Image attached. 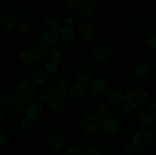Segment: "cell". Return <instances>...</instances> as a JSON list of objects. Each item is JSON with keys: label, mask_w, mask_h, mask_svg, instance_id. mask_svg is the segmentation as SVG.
I'll list each match as a JSON object with an SVG mask.
<instances>
[{"label": "cell", "mask_w": 156, "mask_h": 155, "mask_svg": "<svg viewBox=\"0 0 156 155\" xmlns=\"http://www.w3.org/2000/svg\"><path fill=\"white\" fill-rule=\"evenodd\" d=\"M149 101V94L141 88H131L126 93V103L134 109L146 106Z\"/></svg>", "instance_id": "1"}, {"label": "cell", "mask_w": 156, "mask_h": 155, "mask_svg": "<svg viewBox=\"0 0 156 155\" xmlns=\"http://www.w3.org/2000/svg\"><path fill=\"white\" fill-rule=\"evenodd\" d=\"M155 140L152 132L146 129H138L132 137V141L139 149H146L152 147Z\"/></svg>", "instance_id": "2"}, {"label": "cell", "mask_w": 156, "mask_h": 155, "mask_svg": "<svg viewBox=\"0 0 156 155\" xmlns=\"http://www.w3.org/2000/svg\"><path fill=\"white\" fill-rule=\"evenodd\" d=\"M101 119L94 114H87L79 122L80 130L86 135H94L101 129Z\"/></svg>", "instance_id": "3"}, {"label": "cell", "mask_w": 156, "mask_h": 155, "mask_svg": "<svg viewBox=\"0 0 156 155\" xmlns=\"http://www.w3.org/2000/svg\"><path fill=\"white\" fill-rule=\"evenodd\" d=\"M36 92V85L30 79L21 81L17 87V95L20 100L27 103L34 97Z\"/></svg>", "instance_id": "4"}, {"label": "cell", "mask_w": 156, "mask_h": 155, "mask_svg": "<svg viewBox=\"0 0 156 155\" xmlns=\"http://www.w3.org/2000/svg\"><path fill=\"white\" fill-rule=\"evenodd\" d=\"M88 91L95 97H101L109 91V83L105 78H94L88 83Z\"/></svg>", "instance_id": "5"}, {"label": "cell", "mask_w": 156, "mask_h": 155, "mask_svg": "<svg viewBox=\"0 0 156 155\" xmlns=\"http://www.w3.org/2000/svg\"><path fill=\"white\" fill-rule=\"evenodd\" d=\"M121 123L117 117L114 115H108L101 119V129L106 135H115L120 131Z\"/></svg>", "instance_id": "6"}, {"label": "cell", "mask_w": 156, "mask_h": 155, "mask_svg": "<svg viewBox=\"0 0 156 155\" xmlns=\"http://www.w3.org/2000/svg\"><path fill=\"white\" fill-rule=\"evenodd\" d=\"M59 41L58 32L52 31V30H46L42 32L37 36V43L47 47V48H53L58 43Z\"/></svg>", "instance_id": "7"}, {"label": "cell", "mask_w": 156, "mask_h": 155, "mask_svg": "<svg viewBox=\"0 0 156 155\" xmlns=\"http://www.w3.org/2000/svg\"><path fill=\"white\" fill-rule=\"evenodd\" d=\"M69 83L66 80L56 79L54 81L52 82L51 84L50 85L49 90L51 93L52 97L62 98L69 93Z\"/></svg>", "instance_id": "8"}, {"label": "cell", "mask_w": 156, "mask_h": 155, "mask_svg": "<svg viewBox=\"0 0 156 155\" xmlns=\"http://www.w3.org/2000/svg\"><path fill=\"white\" fill-rule=\"evenodd\" d=\"M77 34L83 40L91 41L96 37L97 30L92 24L84 22L78 26Z\"/></svg>", "instance_id": "9"}, {"label": "cell", "mask_w": 156, "mask_h": 155, "mask_svg": "<svg viewBox=\"0 0 156 155\" xmlns=\"http://www.w3.org/2000/svg\"><path fill=\"white\" fill-rule=\"evenodd\" d=\"M89 93L88 85L85 84L76 83L72 85L69 90V96L75 100H80L85 98Z\"/></svg>", "instance_id": "10"}, {"label": "cell", "mask_w": 156, "mask_h": 155, "mask_svg": "<svg viewBox=\"0 0 156 155\" xmlns=\"http://www.w3.org/2000/svg\"><path fill=\"white\" fill-rule=\"evenodd\" d=\"M76 32L73 27L64 24L58 31L59 42L66 45L72 43L76 39Z\"/></svg>", "instance_id": "11"}, {"label": "cell", "mask_w": 156, "mask_h": 155, "mask_svg": "<svg viewBox=\"0 0 156 155\" xmlns=\"http://www.w3.org/2000/svg\"><path fill=\"white\" fill-rule=\"evenodd\" d=\"M93 57L100 62H106L111 59L112 52L111 49L105 45H97L92 50Z\"/></svg>", "instance_id": "12"}, {"label": "cell", "mask_w": 156, "mask_h": 155, "mask_svg": "<svg viewBox=\"0 0 156 155\" xmlns=\"http://www.w3.org/2000/svg\"><path fill=\"white\" fill-rule=\"evenodd\" d=\"M44 113V106L42 102L40 100H32L27 103L25 114L27 116L37 119H39Z\"/></svg>", "instance_id": "13"}, {"label": "cell", "mask_w": 156, "mask_h": 155, "mask_svg": "<svg viewBox=\"0 0 156 155\" xmlns=\"http://www.w3.org/2000/svg\"><path fill=\"white\" fill-rule=\"evenodd\" d=\"M49 145L53 150L61 151L66 144V141L63 135L57 132H52L49 136Z\"/></svg>", "instance_id": "14"}, {"label": "cell", "mask_w": 156, "mask_h": 155, "mask_svg": "<svg viewBox=\"0 0 156 155\" xmlns=\"http://www.w3.org/2000/svg\"><path fill=\"white\" fill-rule=\"evenodd\" d=\"M18 21L15 15L9 13H4L0 15V26L6 31H11L15 29L18 25Z\"/></svg>", "instance_id": "15"}, {"label": "cell", "mask_w": 156, "mask_h": 155, "mask_svg": "<svg viewBox=\"0 0 156 155\" xmlns=\"http://www.w3.org/2000/svg\"><path fill=\"white\" fill-rule=\"evenodd\" d=\"M110 103L113 105L122 104L126 101V94L120 88H112L106 94Z\"/></svg>", "instance_id": "16"}, {"label": "cell", "mask_w": 156, "mask_h": 155, "mask_svg": "<svg viewBox=\"0 0 156 155\" xmlns=\"http://www.w3.org/2000/svg\"><path fill=\"white\" fill-rule=\"evenodd\" d=\"M133 74L136 78L144 80L150 74V66L147 62H140L136 65L133 69Z\"/></svg>", "instance_id": "17"}, {"label": "cell", "mask_w": 156, "mask_h": 155, "mask_svg": "<svg viewBox=\"0 0 156 155\" xmlns=\"http://www.w3.org/2000/svg\"><path fill=\"white\" fill-rule=\"evenodd\" d=\"M95 10V4L93 0H81L78 12L83 17L91 16Z\"/></svg>", "instance_id": "18"}, {"label": "cell", "mask_w": 156, "mask_h": 155, "mask_svg": "<svg viewBox=\"0 0 156 155\" xmlns=\"http://www.w3.org/2000/svg\"><path fill=\"white\" fill-rule=\"evenodd\" d=\"M137 122L141 126H148L155 121V112L149 109H146L139 112L137 115Z\"/></svg>", "instance_id": "19"}, {"label": "cell", "mask_w": 156, "mask_h": 155, "mask_svg": "<svg viewBox=\"0 0 156 155\" xmlns=\"http://www.w3.org/2000/svg\"><path fill=\"white\" fill-rule=\"evenodd\" d=\"M32 53H33L34 59L36 62H41L48 57L49 49L39 43H37L32 47Z\"/></svg>", "instance_id": "20"}, {"label": "cell", "mask_w": 156, "mask_h": 155, "mask_svg": "<svg viewBox=\"0 0 156 155\" xmlns=\"http://www.w3.org/2000/svg\"><path fill=\"white\" fill-rule=\"evenodd\" d=\"M47 77V74H46L44 69L40 68H34V70H32L30 74V80L36 86L43 84L45 82Z\"/></svg>", "instance_id": "21"}, {"label": "cell", "mask_w": 156, "mask_h": 155, "mask_svg": "<svg viewBox=\"0 0 156 155\" xmlns=\"http://www.w3.org/2000/svg\"><path fill=\"white\" fill-rule=\"evenodd\" d=\"M20 100L19 97L16 93L6 92L3 94L1 97V102L5 106L9 108L15 107L17 103Z\"/></svg>", "instance_id": "22"}, {"label": "cell", "mask_w": 156, "mask_h": 155, "mask_svg": "<svg viewBox=\"0 0 156 155\" xmlns=\"http://www.w3.org/2000/svg\"><path fill=\"white\" fill-rule=\"evenodd\" d=\"M44 69L47 74V77L53 78L56 77L59 74L60 65H59V62L49 60L44 65Z\"/></svg>", "instance_id": "23"}, {"label": "cell", "mask_w": 156, "mask_h": 155, "mask_svg": "<svg viewBox=\"0 0 156 155\" xmlns=\"http://www.w3.org/2000/svg\"><path fill=\"white\" fill-rule=\"evenodd\" d=\"M75 78L77 83L88 84V82L91 80V73L88 70L85 68H78L75 71Z\"/></svg>", "instance_id": "24"}, {"label": "cell", "mask_w": 156, "mask_h": 155, "mask_svg": "<svg viewBox=\"0 0 156 155\" xmlns=\"http://www.w3.org/2000/svg\"><path fill=\"white\" fill-rule=\"evenodd\" d=\"M49 110L53 113H59L63 110L64 104L62 98L52 97L47 103Z\"/></svg>", "instance_id": "25"}, {"label": "cell", "mask_w": 156, "mask_h": 155, "mask_svg": "<svg viewBox=\"0 0 156 155\" xmlns=\"http://www.w3.org/2000/svg\"><path fill=\"white\" fill-rule=\"evenodd\" d=\"M45 24L49 30L58 32L62 27L61 21L56 15H49L45 19Z\"/></svg>", "instance_id": "26"}, {"label": "cell", "mask_w": 156, "mask_h": 155, "mask_svg": "<svg viewBox=\"0 0 156 155\" xmlns=\"http://www.w3.org/2000/svg\"><path fill=\"white\" fill-rule=\"evenodd\" d=\"M19 59L20 62L24 66H30L34 62L33 53L30 50L27 48H24L19 52Z\"/></svg>", "instance_id": "27"}, {"label": "cell", "mask_w": 156, "mask_h": 155, "mask_svg": "<svg viewBox=\"0 0 156 155\" xmlns=\"http://www.w3.org/2000/svg\"><path fill=\"white\" fill-rule=\"evenodd\" d=\"M64 51L62 49L58 48V47H53L50 50H49L48 53V59L49 60L55 61L59 63L62 62L64 59Z\"/></svg>", "instance_id": "28"}, {"label": "cell", "mask_w": 156, "mask_h": 155, "mask_svg": "<svg viewBox=\"0 0 156 155\" xmlns=\"http://www.w3.org/2000/svg\"><path fill=\"white\" fill-rule=\"evenodd\" d=\"M20 128H21L22 132H26V133L30 132L34 128V119L26 115L25 117L22 118V119H21V122H20Z\"/></svg>", "instance_id": "29"}, {"label": "cell", "mask_w": 156, "mask_h": 155, "mask_svg": "<svg viewBox=\"0 0 156 155\" xmlns=\"http://www.w3.org/2000/svg\"><path fill=\"white\" fill-rule=\"evenodd\" d=\"M16 29L18 30V33H21L23 36H25L30 33L31 30V26L25 20H21L18 21Z\"/></svg>", "instance_id": "30"}, {"label": "cell", "mask_w": 156, "mask_h": 155, "mask_svg": "<svg viewBox=\"0 0 156 155\" xmlns=\"http://www.w3.org/2000/svg\"><path fill=\"white\" fill-rule=\"evenodd\" d=\"M108 113H109V107L104 103L97 105L94 109V114L99 117L101 119L108 116Z\"/></svg>", "instance_id": "31"}, {"label": "cell", "mask_w": 156, "mask_h": 155, "mask_svg": "<svg viewBox=\"0 0 156 155\" xmlns=\"http://www.w3.org/2000/svg\"><path fill=\"white\" fill-rule=\"evenodd\" d=\"M143 43L149 50H156V33H149L145 36Z\"/></svg>", "instance_id": "32"}, {"label": "cell", "mask_w": 156, "mask_h": 155, "mask_svg": "<svg viewBox=\"0 0 156 155\" xmlns=\"http://www.w3.org/2000/svg\"><path fill=\"white\" fill-rule=\"evenodd\" d=\"M132 109L133 108L128 103H123L118 106V108H117V113L122 117L129 116L132 113Z\"/></svg>", "instance_id": "33"}, {"label": "cell", "mask_w": 156, "mask_h": 155, "mask_svg": "<svg viewBox=\"0 0 156 155\" xmlns=\"http://www.w3.org/2000/svg\"><path fill=\"white\" fill-rule=\"evenodd\" d=\"M136 148L133 141H127L123 145L121 151L124 155H132L135 153Z\"/></svg>", "instance_id": "34"}, {"label": "cell", "mask_w": 156, "mask_h": 155, "mask_svg": "<svg viewBox=\"0 0 156 155\" xmlns=\"http://www.w3.org/2000/svg\"><path fill=\"white\" fill-rule=\"evenodd\" d=\"M38 97H39V100L42 103H48L49 100L51 99L52 94L50 93V90L44 89L42 90L41 92L38 94Z\"/></svg>", "instance_id": "35"}, {"label": "cell", "mask_w": 156, "mask_h": 155, "mask_svg": "<svg viewBox=\"0 0 156 155\" xmlns=\"http://www.w3.org/2000/svg\"><path fill=\"white\" fill-rule=\"evenodd\" d=\"M63 155H84L78 147H69L64 151Z\"/></svg>", "instance_id": "36"}, {"label": "cell", "mask_w": 156, "mask_h": 155, "mask_svg": "<svg viewBox=\"0 0 156 155\" xmlns=\"http://www.w3.org/2000/svg\"><path fill=\"white\" fill-rule=\"evenodd\" d=\"M27 103H28L27 102H24L20 100L19 101H18V103H17L16 106H15V110L16 111V112H18V113H25Z\"/></svg>", "instance_id": "37"}, {"label": "cell", "mask_w": 156, "mask_h": 155, "mask_svg": "<svg viewBox=\"0 0 156 155\" xmlns=\"http://www.w3.org/2000/svg\"><path fill=\"white\" fill-rule=\"evenodd\" d=\"M84 155H101V152L98 147H89L85 150Z\"/></svg>", "instance_id": "38"}, {"label": "cell", "mask_w": 156, "mask_h": 155, "mask_svg": "<svg viewBox=\"0 0 156 155\" xmlns=\"http://www.w3.org/2000/svg\"><path fill=\"white\" fill-rule=\"evenodd\" d=\"M81 0H66V5L70 9H78Z\"/></svg>", "instance_id": "39"}, {"label": "cell", "mask_w": 156, "mask_h": 155, "mask_svg": "<svg viewBox=\"0 0 156 155\" xmlns=\"http://www.w3.org/2000/svg\"><path fill=\"white\" fill-rule=\"evenodd\" d=\"M8 140V135L5 131L3 129H0V144H5Z\"/></svg>", "instance_id": "40"}, {"label": "cell", "mask_w": 156, "mask_h": 155, "mask_svg": "<svg viewBox=\"0 0 156 155\" xmlns=\"http://www.w3.org/2000/svg\"><path fill=\"white\" fill-rule=\"evenodd\" d=\"M149 25V19L146 17H143L141 18L140 22V26L142 30H145Z\"/></svg>", "instance_id": "41"}, {"label": "cell", "mask_w": 156, "mask_h": 155, "mask_svg": "<svg viewBox=\"0 0 156 155\" xmlns=\"http://www.w3.org/2000/svg\"><path fill=\"white\" fill-rule=\"evenodd\" d=\"M74 23H75L74 18H72V17L70 16L66 17V18H65V19H64V24H65V25H68V26H71V27H73Z\"/></svg>", "instance_id": "42"}, {"label": "cell", "mask_w": 156, "mask_h": 155, "mask_svg": "<svg viewBox=\"0 0 156 155\" xmlns=\"http://www.w3.org/2000/svg\"><path fill=\"white\" fill-rule=\"evenodd\" d=\"M57 4V0H47V5L49 8H54Z\"/></svg>", "instance_id": "43"}, {"label": "cell", "mask_w": 156, "mask_h": 155, "mask_svg": "<svg viewBox=\"0 0 156 155\" xmlns=\"http://www.w3.org/2000/svg\"><path fill=\"white\" fill-rule=\"evenodd\" d=\"M15 17L16 18V19L18 20V21H21V20H22V18H23V14L21 13V12H20V11H18V12H15Z\"/></svg>", "instance_id": "44"}, {"label": "cell", "mask_w": 156, "mask_h": 155, "mask_svg": "<svg viewBox=\"0 0 156 155\" xmlns=\"http://www.w3.org/2000/svg\"><path fill=\"white\" fill-rule=\"evenodd\" d=\"M149 109H150L151 111H152L153 112H156V103H155V102H153V103H151L150 104H149Z\"/></svg>", "instance_id": "45"}, {"label": "cell", "mask_w": 156, "mask_h": 155, "mask_svg": "<svg viewBox=\"0 0 156 155\" xmlns=\"http://www.w3.org/2000/svg\"><path fill=\"white\" fill-rule=\"evenodd\" d=\"M0 150H1V151L2 152V153H5V152H7L8 147H7V145H6V144L1 145V147H0Z\"/></svg>", "instance_id": "46"}, {"label": "cell", "mask_w": 156, "mask_h": 155, "mask_svg": "<svg viewBox=\"0 0 156 155\" xmlns=\"http://www.w3.org/2000/svg\"><path fill=\"white\" fill-rule=\"evenodd\" d=\"M3 115H4V111H3V109L1 108V109H0V118H2Z\"/></svg>", "instance_id": "47"}, {"label": "cell", "mask_w": 156, "mask_h": 155, "mask_svg": "<svg viewBox=\"0 0 156 155\" xmlns=\"http://www.w3.org/2000/svg\"><path fill=\"white\" fill-rule=\"evenodd\" d=\"M153 69H154V71L156 72V59L154 60V62H153Z\"/></svg>", "instance_id": "48"}, {"label": "cell", "mask_w": 156, "mask_h": 155, "mask_svg": "<svg viewBox=\"0 0 156 155\" xmlns=\"http://www.w3.org/2000/svg\"><path fill=\"white\" fill-rule=\"evenodd\" d=\"M3 2H4V0H0V4H2L3 3Z\"/></svg>", "instance_id": "49"}, {"label": "cell", "mask_w": 156, "mask_h": 155, "mask_svg": "<svg viewBox=\"0 0 156 155\" xmlns=\"http://www.w3.org/2000/svg\"><path fill=\"white\" fill-rule=\"evenodd\" d=\"M155 123H156V112H155Z\"/></svg>", "instance_id": "50"}, {"label": "cell", "mask_w": 156, "mask_h": 155, "mask_svg": "<svg viewBox=\"0 0 156 155\" xmlns=\"http://www.w3.org/2000/svg\"><path fill=\"white\" fill-rule=\"evenodd\" d=\"M155 141H156V135H155Z\"/></svg>", "instance_id": "51"}]
</instances>
